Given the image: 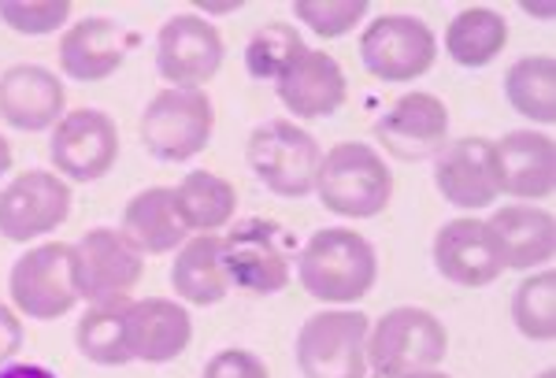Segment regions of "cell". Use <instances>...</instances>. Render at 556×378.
<instances>
[{
	"label": "cell",
	"mask_w": 556,
	"mask_h": 378,
	"mask_svg": "<svg viewBox=\"0 0 556 378\" xmlns=\"http://www.w3.org/2000/svg\"><path fill=\"white\" fill-rule=\"evenodd\" d=\"M298 282L323 304H356L379 282V252L364 234L323 227L298 252Z\"/></svg>",
	"instance_id": "obj_1"
},
{
	"label": "cell",
	"mask_w": 556,
	"mask_h": 378,
	"mask_svg": "<svg viewBox=\"0 0 556 378\" xmlns=\"http://www.w3.org/2000/svg\"><path fill=\"white\" fill-rule=\"evenodd\" d=\"M312 193L323 201V209L342 219H375L393 201V175L375 146L338 141L323 152Z\"/></svg>",
	"instance_id": "obj_2"
},
{
	"label": "cell",
	"mask_w": 556,
	"mask_h": 378,
	"mask_svg": "<svg viewBox=\"0 0 556 378\" xmlns=\"http://www.w3.org/2000/svg\"><path fill=\"white\" fill-rule=\"evenodd\" d=\"M450 353V330L434 312L401 304L367 330V371L375 378H412L434 371Z\"/></svg>",
	"instance_id": "obj_3"
},
{
	"label": "cell",
	"mask_w": 556,
	"mask_h": 378,
	"mask_svg": "<svg viewBox=\"0 0 556 378\" xmlns=\"http://www.w3.org/2000/svg\"><path fill=\"white\" fill-rule=\"evenodd\" d=\"M223 267L230 290L271 297L293 278V241L275 219H241L223 234Z\"/></svg>",
	"instance_id": "obj_4"
},
{
	"label": "cell",
	"mask_w": 556,
	"mask_h": 378,
	"mask_svg": "<svg viewBox=\"0 0 556 378\" xmlns=\"http://www.w3.org/2000/svg\"><path fill=\"white\" fill-rule=\"evenodd\" d=\"M141 146L164 164H186L208 149L215 134V108L204 89H160L138 123Z\"/></svg>",
	"instance_id": "obj_5"
},
{
	"label": "cell",
	"mask_w": 556,
	"mask_h": 378,
	"mask_svg": "<svg viewBox=\"0 0 556 378\" xmlns=\"http://www.w3.org/2000/svg\"><path fill=\"white\" fill-rule=\"evenodd\" d=\"M245 160L275 197H308L316 189L323 149L304 126L293 119L260 123L245 141Z\"/></svg>",
	"instance_id": "obj_6"
},
{
	"label": "cell",
	"mask_w": 556,
	"mask_h": 378,
	"mask_svg": "<svg viewBox=\"0 0 556 378\" xmlns=\"http://www.w3.org/2000/svg\"><path fill=\"white\" fill-rule=\"evenodd\" d=\"M371 319L356 308H327L301 323L298 371L304 378H364Z\"/></svg>",
	"instance_id": "obj_7"
},
{
	"label": "cell",
	"mask_w": 556,
	"mask_h": 378,
	"mask_svg": "<svg viewBox=\"0 0 556 378\" xmlns=\"http://www.w3.org/2000/svg\"><path fill=\"white\" fill-rule=\"evenodd\" d=\"M146 272L141 252L123 230L93 227L71 245V275H75L78 301L86 304H115L127 301Z\"/></svg>",
	"instance_id": "obj_8"
},
{
	"label": "cell",
	"mask_w": 556,
	"mask_h": 378,
	"mask_svg": "<svg viewBox=\"0 0 556 378\" xmlns=\"http://www.w3.org/2000/svg\"><path fill=\"white\" fill-rule=\"evenodd\" d=\"M361 60L371 78L386 86H405L434 67L438 38L416 15H379L361 34Z\"/></svg>",
	"instance_id": "obj_9"
},
{
	"label": "cell",
	"mask_w": 556,
	"mask_h": 378,
	"mask_svg": "<svg viewBox=\"0 0 556 378\" xmlns=\"http://www.w3.org/2000/svg\"><path fill=\"white\" fill-rule=\"evenodd\" d=\"M12 308L34 323H52L78 304L75 275H71V245L67 241H45L26 249L8 275Z\"/></svg>",
	"instance_id": "obj_10"
},
{
	"label": "cell",
	"mask_w": 556,
	"mask_h": 378,
	"mask_svg": "<svg viewBox=\"0 0 556 378\" xmlns=\"http://www.w3.org/2000/svg\"><path fill=\"white\" fill-rule=\"evenodd\" d=\"M52 171L71 182H97L119 160V126L101 108H75L52 126Z\"/></svg>",
	"instance_id": "obj_11"
},
{
	"label": "cell",
	"mask_w": 556,
	"mask_h": 378,
	"mask_svg": "<svg viewBox=\"0 0 556 378\" xmlns=\"http://www.w3.org/2000/svg\"><path fill=\"white\" fill-rule=\"evenodd\" d=\"M227 45L212 20L197 12L172 15L156 34V71L172 89H201L223 67Z\"/></svg>",
	"instance_id": "obj_12"
},
{
	"label": "cell",
	"mask_w": 556,
	"mask_h": 378,
	"mask_svg": "<svg viewBox=\"0 0 556 378\" xmlns=\"http://www.w3.org/2000/svg\"><path fill=\"white\" fill-rule=\"evenodd\" d=\"M71 219V186L56 171H23L0 189V238L26 241L60 230Z\"/></svg>",
	"instance_id": "obj_13"
},
{
	"label": "cell",
	"mask_w": 556,
	"mask_h": 378,
	"mask_svg": "<svg viewBox=\"0 0 556 378\" xmlns=\"http://www.w3.org/2000/svg\"><path fill=\"white\" fill-rule=\"evenodd\" d=\"M375 138L401 164L438 156L450 141V108L427 89H412V93L397 97L390 112L375 123Z\"/></svg>",
	"instance_id": "obj_14"
},
{
	"label": "cell",
	"mask_w": 556,
	"mask_h": 378,
	"mask_svg": "<svg viewBox=\"0 0 556 378\" xmlns=\"http://www.w3.org/2000/svg\"><path fill=\"white\" fill-rule=\"evenodd\" d=\"M434 189L445 204L460 212L490 209L501 197L497 167H493V141L490 138H456L445 141L434 156Z\"/></svg>",
	"instance_id": "obj_15"
},
{
	"label": "cell",
	"mask_w": 556,
	"mask_h": 378,
	"mask_svg": "<svg viewBox=\"0 0 556 378\" xmlns=\"http://www.w3.org/2000/svg\"><path fill=\"white\" fill-rule=\"evenodd\" d=\"M430 256H434L438 275L453 286H464V290H479V286H490L505 275V264H501V252L493 245L486 219H471V215L445 223L434 234Z\"/></svg>",
	"instance_id": "obj_16"
},
{
	"label": "cell",
	"mask_w": 556,
	"mask_h": 378,
	"mask_svg": "<svg viewBox=\"0 0 556 378\" xmlns=\"http://www.w3.org/2000/svg\"><path fill=\"white\" fill-rule=\"evenodd\" d=\"M138 38L123 23L108 20V15H89V20L67 26L60 38V71L71 83H104L127 63L130 49Z\"/></svg>",
	"instance_id": "obj_17"
},
{
	"label": "cell",
	"mask_w": 556,
	"mask_h": 378,
	"mask_svg": "<svg viewBox=\"0 0 556 378\" xmlns=\"http://www.w3.org/2000/svg\"><path fill=\"white\" fill-rule=\"evenodd\" d=\"M67 89L56 71L41 63H15L0 75V119L15 130L38 134L64 119Z\"/></svg>",
	"instance_id": "obj_18"
},
{
	"label": "cell",
	"mask_w": 556,
	"mask_h": 378,
	"mask_svg": "<svg viewBox=\"0 0 556 378\" xmlns=\"http://www.w3.org/2000/svg\"><path fill=\"white\" fill-rule=\"evenodd\" d=\"M497 189L516 201H549L556 189V146L549 134L508 130L493 141Z\"/></svg>",
	"instance_id": "obj_19"
},
{
	"label": "cell",
	"mask_w": 556,
	"mask_h": 378,
	"mask_svg": "<svg viewBox=\"0 0 556 378\" xmlns=\"http://www.w3.org/2000/svg\"><path fill=\"white\" fill-rule=\"evenodd\" d=\"M193 319L172 297L127 301V353L141 364H172L190 349Z\"/></svg>",
	"instance_id": "obj_20"
},
{
	"label": "cell",
	"mask_w": 556,
	"mask_h": 378,
	"mask_svg": "<svg viewBox=\"0 0 556 378\" xmlns=\"http://www.w3.org/2000/svg\"><path fill=\"white\" fill-rule=\"evenodd\" d=\"M282 108L298 119H327L345 104L349 83L334 56L319 49H304V56L275 83Z\"/></svg>",
	"instance_id": "obj_21"
},
{
	"label": "cell",
	"mask_w": 556,
	"mask_h": 378,
	"mask_svg": "<svg viewBox=\"0 0 556 378\" xmlns=\"http://www.w3.org/2000/svg\"><path fill=\"white\" fill-rule=\"evenodd\" d=\"M493 245L501 252L505 272H534L549 264L556 252V219L549 209L534 204H505L486 219Z\"/></svg>",
	"instance_id": "obj_22"
},
{
	"label": "cell",
	"mask_w": 556,
	"mask_h": 378,
	"mask_svg": "<svg viewBox=\"0 0 556 378\" xmlns=\"http://www.w3.org/2000/svg\"><path fill=\"white\" fill-rule=\"evenodd\" d=\"M123 234L138 245L146 256H164L186 245L190 227L175 201V186H149L134 193L123 209Z\"/></svg>",
	"instance_id": "obj_23"
},
{
	"label": "cell",
	"mask_w": 556,
	"mask_h": 378,
	"mask_svg": "<svg viewBox=\"0 0 556 378\" xmlns=\"http://www.w3.org/2000/svg\"><path fill=\"white\" fill-rule=\"evenodd\" d=\"M172 290L186 304H197V308L227 301L230 278L227 267H223L219 234H193V238H186V245L178 249L172 264Z\"/></svg>",
	"instance_id": "obj_24"
},
{
	"label": "cell",
	"mask_w": 556,
	"mask_h": 378,
	"mask_svg": "<svg viewBox=\"0 0 556 378\" xmlns=\"http://www.w3.org/2000/svg\"><path fill=\"white\" fill-rule=\"evenodd\" d=\"M508 45V23L493 8H464L445 26V52L456 67H490Z\"/></svg>",
	"instance_id": "obj_25"
},
{
	"label": "cell",
	"mask_w": 556,
	"mask_h": 378,
	"mask_svg": "<svg viewBox=\"0 0 556 378\" xmlns=\"http://www.w3.org/2000/svg\"><path fill=\"white\" fill-rule=\"evenodd\" d=\"M175 201L190 230L219 234L223 227H230V219L238 212V189L215 171H190L175 186Z\"/></svg>",
	"instance_id": "obj_26"
},
{
	"label": "cell",
	"mask_w": 556,
	"mask_h": 378,
	"mask_svg": "<svg viewBox=\"0 0 556 378\" xmlns=\"http://www.w3.org/2000/svg\"><path fill=\"white\" fill-rule=\"evenodd\" d=\"M505 97L523 119L538 126L556 123V60L553 56H519L505 71Z\"/></svg>",
	"instance_id": "obj_27"
},
{
	"label": "cell",
	"mask_w": 556,
	"mask_h": 378,
	"mask_svg": "<svg viewBox=\"0 0 556 378\" xmlns=\"http://www.w3.org/2000/svg\"><path fill=\"white\" fill-rule=\"evenodd\" d=\"M130 301V297H127ZM127 301L115 304H89V312L75 327V345L89 364L97 367H123L130 364L127 353Z\"/></svg>",
	"instance_id": "obj_28"
},
{
	"label": "cell",
	"mask_w": 556,
	"mask_h": 378,
	"mask_svg": "<svg viewBox=\"0 0 556 378\" xmlns=\"http://www.w3.org/2000/svg\"><path fill=\"white\" fill-rule=\"evenodd\" d=\"M304 38L293 23L286 20H271L264 26H256L253 38L245 45V71L260 83H278L286 71L293 67L304 56Z\"/></svg>",
	"instance_id": "obj_29"
},
{
	"label": "cell",
	"mask_w": 556,
	"mask_h": 378,
	"mask_svg": "<svg viewBox=\"0 0 556 378\" xmlns=\"http://www.w3.org/2000/svg\"><path fill=\"white\" fill-rule=\"evenodd\" d=\"M513 323L523 338L553 341L556 338V275L549 267L531 272L513 293Z\"/></svg>",
	"instance_id": "obj_30"
},
{
	"label": "cell",
	"mask_w": 556,
	"mask_h": 378,
	"mask_svg": "<svg viewBox=\"0 0 556 378\" xmlns=\"http://www.w3.org/2000/svg\"><path fill=\"white\" fill-rule=\"evenodd\" d=\"M371 12L367 0H298L293 4V15H298L301 26H308L316 38H345L353 26L364 23V15Z\"/></svg>",
	"instance_id": "obj_31"
},
{
	"label": "cell",
	"mask_w": 556,
	"mask_h": 378,
	"mask_svg": "<svg viewBox=\"0 0 556 378\" xmlns=\"http://www.w3.org/2000/svg\"><path fill=\"white\" fill-rule=\"evenodd\" d=\"M71 20V0H0V23L23 38L56 34Z\"/></svg>",
	"instance_id": "obj_32"
},
{
	"label": "cell",
	"mask_w": 556,
	"mask_h": 378,
	"mask_svg": "<svg viewBox=\"0 0 556 378\" xmlns=\"http://www.w3.org/2000/svg\"><path fill=\"white\" fill-rule=\"evenodd\" d=\"M201 378H271V371L253 349H223L204 364Z\"/></svg>",
	"instance_id": "obj_33"
},
{
	"label": "cell",
	"mask_w": 556,
	"mask_h": 378,
	"mask_svg": "<svg viewBox=\"0 0 556 378\" xmlns=\"http://www.w3.org/2000/svg\"><path fill=\"white\" fill-rule=\"evenodd\" d=\"M23 349V315L0 301V364H8Z\"/></svg>",
	"instance_id": "obj_34"
},
{
	"label": "cell",
	"mask_w": 556,
	"mask_h": 378,
	"mask_svg": "<svg viewBox=\"0 0 556 378\" xmlns=\"http://www.w3.org/2000/svg\"><path fill=\"white\" fill-rule=\"evenodd\" d=\"M0 378H56V375L41 364H8L0 367Z\"/></svg>",
	"instance_id": "obj_35"
},
{
	"label": "cell",
	"mask_w": 556,
	"mask_h": 378,
	"mask_svg": "<svg viewBox=\"0 0 556 378\" xmlns=\"http://www.w3.org/2000/svg\"><path fill=\"white\" fill-rule=\"evenodd\" d=\"M241 8V0H235V4H208V0H197V12H204V15H230V12H238Z\"/></svg>",
	"instance_id": "obj_36"
},
{
	"label": "cell",
	"mask_w": 556,
	"mask_h": 378,
	"mask_svg": "<svg viewBox=\"0 0 556 378\" xmlns=\"http://www.w3.org/2000/svg\"><path fill=\"white\" fill-rule=\"evenodd\" d=\"M12 146H8V138L4 134H0V175H8V171H12Z\"/></svg>",
	"instance_id": "obj_37"
},
{
	"label": "cell",
	"mask_w": 556,
	"mask_h": 378,
	"mask_svg": "<svg viewBox=\"0 0 556 378\" xmlns=\"http://www.w3.org/2000/svg\"><path fill=\"white\" fill-rule=\"evenodd\" d=\"M523 12H527V15H545V20H549V15H553V8H549V4H542V8H534V4H523Z\"/></svg>",
	"instance_id": "obj_38"
},
{
	"label": "cell",
	"mask_w": 556,
	"mask_h": 378,
	"mask_svg": "<svg viewBox=\"0 0 556 378\" xmlns=\"http://www.w3.org/2000/svg\"><path fill=\"white\" fill-rule=\"evenodd\" d=\"M412 378H453V375H445V371H438V367H434V371H424V375H412Z\"/></svg>",
	"instance_id": "obj_39"
},
{
	"label": "cell",
	"mask_w": 556,
	"mask_h": 378,
	"mask_svg": "<svg viewBox=\"0 0 556 378\" xmlns=\"http://www.w3.org/2000/svg\"><path fill=\"white\" fill-rule=\"evenodd\" d=\"M538 378H556V371H553V367H545V371L538 375Z\"/></svg>",
	"instance_id": "obj_40"
}]
</instances>
